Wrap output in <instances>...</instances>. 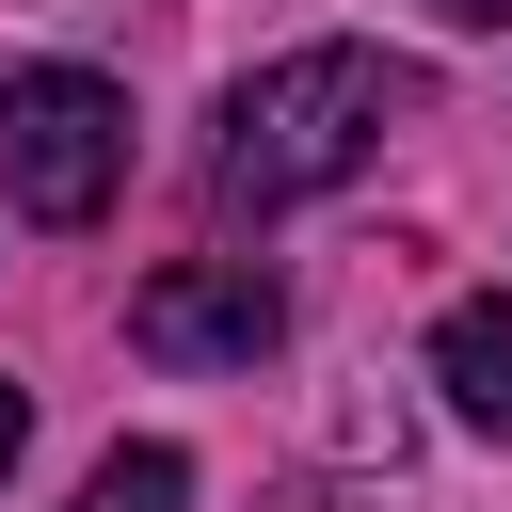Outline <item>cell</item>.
I'll return each instance as SVG.
<instances>
[{"instance_id":"6da1fadb","label":"cell","mask_w":512,"mask_h":512,"mask_svg":"<svg viewBox=\"0 0 512 512\" xmlns=\"http://www.w3.org/2000/svg\"><path fill=\"white\" fill-rule=\"evenodd\" d=\"M400 112H416V64H384V48H288V64H256V80L224 96V208H304V192H336Z\"/></svg>"},{"instance_id":"7a4b0ae2","label":"cell","mask_w":512,"mask_h":512,"mask_svg":"<svg viewBox=\"0 0 512 512\" xmlns=\"http://www.w3.org/2000/svg\"><path fill=\"white\" fill-rule=\"evenodd\" d=\"M0 192L32 224H96L128 192V96L96 64H16L0 80Z\"/></svg>"},{"instance_id":"3957f363","label":"cell","mask_w":512,"mask_h":512,"mask_svg":"<svg viewBox=\"0 0 512 512\" xmlns=\"http://www.w3.org/2000/svg\"><path fill=\"white\" fill-rule=\"evenodd\" d=\"M272 336H288V304L256 256H176L128 288V352H160V368H256Z\"/></svg>"},{"instance_id":"277c9868","label":"cell","mask_w":512,"mask_h":512,"mask_svg":"<svg viewBox=\"0 0 512 512\" xmlns=\"http://www.w3.org/2000/svg\"><path fill=\"white\" fill-rule=\"evenodd\" d=\"M432 384L464 432H512V304H448L432 320Z\"/></svg>"},{"instance_id":"5b68a950","label":"cell","mask_w":512,"mask_h":512,"mask_svg":"<svg viewBox=\"0 0 512 512\" xmlns=\"http://www.w3.org/2000/svg\"><path fill=\"white\" fill-rule=\"evenodd\" d=\"M176 496H192V448H160V432H144V448H112V464L80 480V512H176Z\"/></svg>"},{"instance_id":"8992f818","label":"cell","mask_w":512,"mask_h":512,"mask_svg":"<svg viewBox=\"0 0 512 512\" xmlns=\"http://www.w3.org/2000/svg\"><path fill=\"white\" fill-rule=\"evenodd\" d=\"M16 448H32V400H16V384H0V480H16Z\"/></svg>"},{"instance_id":"52a82bcc","label":"cell","mask_w":512,"mask_h":512,"mask_svg":"<svg viewBox=\"0 0 512 512\" xmlns=\"http://www.w3.org/2000/svg\"><path fill=\"white\" fill-rule=\"evenodd\" d=\"M448 16H464V32H496V16H512V0H448Z\"/></svg>"},{"instance_id":"ba28073f","label":"cell","mask_w":512,"mask_h":512,"mask_svg":"<svg viewBox=\"0 0 512 512\" xmlns=\"http://www.w3.org/2000/svg\"><path fill=\"white\" fill-rule=\"evenodd\" d=\"M256 512H320V496H256Z\"/></svg>"}]
</instances>
